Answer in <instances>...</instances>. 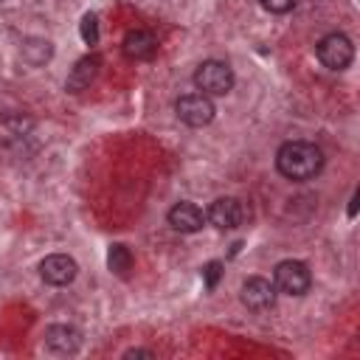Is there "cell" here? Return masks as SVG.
I'll return each instance as SVG.
<instances>
[{
    "instance_id": "6da1fadb",
    "label": "cell",
    "mask_w": 360,
    "mask_h": 360,
    "mask_svg": "<svg viewBox=\"0 0 360 360\" xmlns=\"http://www.w3.org/2000/svg\"><path fill=\"white\" fill-rule=\"evenodd\" d=\"M276 169L295 183L312 180L323 169V152L312 141H287L276 152Z\"/></svg>"
},
{
    "instance_id": "7a4b0ae2",
    "label": "cell",
    "mask_w": 360,
    "mask_h": 360,
    "mask_svg": "<svg viewBox=\"0 0 360 360\" xmlns=\"http://www.w3.org/2000/svg\"><path fill=\"white\" fill-rule=\"evenodd\" d=\"M194 87L202 96H228L233 87V70L219 59H205L194 70Z\"/></svg>"
},
{
    "instance_id": "3957f363",
    "label": "cell",
    "mask_w": 360,
    "mask_h": 360,
    "mask_svg": "<svg viewBox=\"0 0 360 360\" xmlns=\"http://www.w3.org/2000/svg\"><path fill=\"white\" fill-rule=\"evenodd\" d=\"M315 56L329 70H346L352 65V59H354V45H352V39L346 34L332 31V34H326V37L318 39Z\"/></svg>"
},
{
    "instance_id": "277c9868",
    "label": "cell",
    "mask_w": 360,
    "mask_h": 360,
    "mask_svg": "<svg viewBox=\"0 0 360 360\" xmlns=\"http://www.w3.org/2000/svg\"><path fill=\"white\" fill-rule=\"evenodd\" d=\"M273 284L284 295H304L312 284V273L301 259H284L273 270Z\"/></svg>"
},
{
    "instance_id": "5b68a950",
    "label": "cell",
    "mask_w": 360,
    "mask_h": 360,
    "mask_svg": "<svg viewBox=\"0 0 360 360\" xmlns=\"http://www.w3.org/2000/svg\"><path fill=\"white\" fill-rule=\"evenodd\" d=\"M174 112L188 127H205V124L214 121V112L217 110H214V101L208 96H202V93H186V96H180L174 101Z\"/></svg>"
},
{
    "instance_id": "8992f818",
    "label": "cell",
    "mask_w": 360,
    "mask_h": 360,
    "mask_svg": "<svg viewBox=\"0 0 360 360\" xmlns=\"http://www.w3.org/2000/svg\"><path fill=\"white\" fill-rule=\"evenodd\" d=\"M42 343L51 354H59V357H70L82 349V332L70 323H51L45 326V335H42Z\"/></svg>"
},
{
    "instance_id": "52a82bcc",
    "label": "cell",
    "mask_w": 360,
    "mask_h": 360,
    "mask_svg": "<svg viewBox=\"0 0 360 360\" xmlns=\"http://www.w3.org/2000/svg\"><path fill=\"white\" fill-rule=\"evenodd\" d=\"M205 219L217 228V231H233L242 225L245 219V205L236 200V197H217L208 211H205Z\"/></svg>"
},
{
    "instance_id": "ba28073f",
    "label": "cell",
    "mask_w": 360,
    "mask_h": 360,
    "mask_svg": "<svg viewBox=\"0 0 360 360\" xmlns=\"http://www.w3.org/2000/svg\"><path fill=\"white\" fill-rule=\"evenodd\" d=\"M76 273H79V264H76V259L68 256V253H51V256H45V259L39 262V276H42V281L51 284V287H65V284H70V281L76 278Z\"/></svg>"
},
{
    "instance_id": "9c48e42d",
    "label": "cell",
    "mask_w": 360,
    "mask_h": 360,
    "mask_svg": "<svg viewBox=\"0 0 360 360\" xmlns=\"http://www.w3.org/2000/svg\"><path fill=\"white\" fill-rule=\"evenodd\" d=\"M242 304L253 312H264L276 304V284L262 278V276H250L242 284Z\"/></svg>"
},
{
    "instance_id": "30bf717a",
    "label": "cell",
    "mask_w": 360,
    "mask_h": 360,
    "mask_svg": "<svg viewBox=\"0 0 360 360\" xmlns=\"http://www.w3.org/2000/svg\"><path fill=\"white\" fill-rule=\"evenodd\" d=\"M121 51L127 59L132 62H146L158 53V37L146 28H135V31H127L124 42H121Z\"/></svg>"
},
{
    "instance_id": "8fae6325",
    "label": "cell",
    "mask_w": 360,
    "mask_h": 360,
    "mask_svg": "<svg viewBox=\"0 0 360 360\" xmlns=\"http://www.w3.org/2000/svg\"><path fill=\"white\" fill-rule=\"evenodd\" d=\"M166 219H169V225H172L177 233H197V231L205 225L202 208L194 205V202H186V200L177 202V205H172L169 214H166Z\"/></svg>"
},
{
    "instance_id": "7c38bea8",
    "label": "cell",
    "mask_w": 360,
    "mask_h": 360,
    "mask_svg": "<svg viewBox=\"0 0 360 360\" xmlns=\"http://www.w3.org/2000/svg\"><path fill=\"white\" fill-rule=\"evenodd\" d=\"M98 70H101V56H98V53H87V56H82V59L70 68L68 82H65V90H70V93H82L84 87H90V82L98 76Z\"/></svg>"
},
{
    "instance_id": "4fadbf2b",
    "label": "cell",
    "mask_w": 360,
    "mask_h": 360,
    "mask_svg": "<svg viewBox=\"0 0 360 360\" xmlns=\"http://www.w3.org/2000/svg\"><path fill=\"white\" fill-rule=\"evenodd\" d=\"M51 53H53V48H51V42L42 39V37H28V39L22 42V59H25L28 65H45V62L51 59Z\"/></svg>"
},
{
    "instance_id": "5bb4252c",
    "label": "cell",
    "mask_w": 360,
    "mask_h": 360,
    "mask_svg": "<svg viewBox=\"0 0 360 360\" xmlns=\"http://www.w3.org/2000/svg\"><path fill=\"white\" fill-rule=\"evenodd\" d=\"M107 267H110L115 276H127L129 267H132V253H129V248L121 245V242L112 245L110 253H107Z\"/></svg>"
},
{
    "instance_id": "9a60e30c",
    "label": "cell",
    "mask_w": 360,
    "mask_h": 360,
    "mask_svg": "<svg viewBox=\"0 0 360 360\" xmlns=\"http://www.w3.org/2000/svg\"><path fill=\"white\" fill-rule=\"evenodd\" d=\"M79 34H82V42L84 45H96L98 42V17L93 11H87L79 22Z\"/></svg>"
},
{
    "instance_id": "2e32d148",
    "label": "cell",
    "mask_w": 360,
    "mask_h": 360,
    "mask_svg": "<svg viewBox=\"0 0 360 360\" xmlns=\"http://www.w3.org/2000/svg\"><path fill=\"white\" fill-rule=\"evenodd\" d=\"M219 278H222V262H208V264L202 267V281H205V287L214 290Z\"/></svg>"
},
{
    "instance_id": "e0dca14e",
    "label": "cell",
    "mask_w": 360,
    "mask_h": 360,
    "mask_svg": "<svg viewBox=\"0 0 360 360\" xmlns=\"http://www.w3.org/2000/svg\"><path fill=\"white\" fill-rule=\"evenodd\" d=\"M259 6L270 14H287L295 8V0H259Z\"/></svg>"
},
{
    "instance_id": "ac0fdd59",
    "label": "cell",
    "mask_w": 360,
    "mask_h": 360,
    "mask_svg": "<svg viewBox=\"0 0 360 360\" xmlns=\"http://www.w3.org/2000/svg\"><path fill=\"white\" fill-rule=\"evenodd\" d=\"M132 357H155V352H149V349H129V352H124V360H132Z\"/></svg>"
},
{
    "instance_id": "d6986e66",
    "label": "cell",
    "mask_w": 360,
    "mask_h": 360,
    "mask_svg": "<svg viewBox=\"0 0 360 360\" xmlns=\"http://www.w3.org/2000/svg\"><path fill=\"white\" fill-rule=\"evenodd\" d=\"M357 214V191L352 194V200H349V217H354Z\"/></svg>"
}]
</instances>
